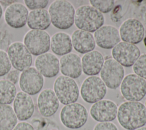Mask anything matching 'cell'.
<instances>
[{
  "instance_id": "6da1fadb",
  "label": "cell",
  "mask_w": 146,
  "mask_h": 130,
  "mask_svg": "<svg viewBox=\"0 0 146 130\" xmlns=\"http://www.w3.org/2000/svg\"><path fill=\"white\" fill-rule=\"evenodd\" d=\"M117 120L126 130H135L146 124V108L140 102L125 101L117 108Z\"/></svg>"
},
{
  "instance_id": "7a4b0ae2",
  "label": "cell",
  "mask_w": 146,
  "mask_h": 130,
  "mask_svg": "<svg viewBox=\"0 0 146 130\" xmlns=\"http://www.w3.org/2000/svg\"><path fill=\"white\" fill-rule=\"evenodd\" d=\"M48 12L51 22L56 28L67 29L74 22L75 9L72 5L67 1H55L49 6Z\"/></svg>"
},
{
  "instance_id": "3957f363",
  "label": "cell",
  "mask_w": 146,
  "mask_h": 130,
  "mask_svg": "<svg viewBox=\"0 0 146 130\" xmlns=\"http://www.w3.org/2000/svg\"><path fill=\"white\" fill-rule=\"evenodd\" d=\"M104 22L102 13L92 6H82L75 12L74 22L80 30L89 33L95 32L103 26Z\"/></svg>"
},
{
  "instance_id": "277c9868",
  "label": "cell",
  "mask_w": 146,
  "mask_h": 130,
  "mask_svg": "<svg viewBox=\"0 0 146 130\" xmlns=\"http://www.w3.org/2000/svg\"><path fill=\"white\" fill-rule=\"evenodd\" d=\"M60 119L64 126L69 129H78L87 121L88 112L82 104L74 103L64 106L60 112Z\"/></svg>"
},
{
  "instance_id": "5b68a950",
  "label": "cell",
  "mask_w": 146,
  "mask_h": 130,
  "mask_svg": "<svg viewBox=\"0 0 146 130\" xmlns=\"http://www.w3.org/2000/svg\"><path fill=\"white\" fill-rule=\"evenodd\" d=\"M120 92L128 101L139 102L146 95V81L135 74H129L120 84Z\"/></svg>"
},
{
  "instance_id": "8992f818",
  "label": "cell",
  "mask_w": 146,
  "mask_h": 130,
  "mask_svg": "<svg viewBox=\"0 0 146 130\" xmlns=\"http://www.w3.org/2000/svg\"><path fill=\"white\" fill-rule=\"evenodd\" d=\"M54 91L59 102L65 105L75 103L79 95V88L75 81L65 76H60L56 78Z\"/></svg>"
},
{
  "instance_id": "52a82bcc",
  "label": "cell",
  "mask_w": 146,
  "mask_h": 130,
  "mask_svg": "<svg viewBox=\"0 0 146 130\" xmlns=\"http://www.w3.org/2000/svg\"><path fill=\"white\" fill-rule=\"evenodd\" d=\"M50 40V37L46 31L30 30L25 34L23 44L31 55L38 56L49 50Z\"/></svg>"
},
{
  "instance_id": "ba28073f",
  "label": "cell",
  "mask_w": 146,
  "mask_h": 130,
  "mask_svg": "<svg viewBox=\"0 0 146 130\" xmlns=\"http://www.w3.org/2000/svg\"><path fill=\"white\" fill-rule=\"evenodd\" d=\"M107 93V86L102 80L97 76H90L83 82L80 95L86 103L94 104L102 100Z\"/></svg>"
},
{
  "instance_id": "9c48e42d",
  "label": "cell",
  "mask_w": 146,
  "mask_h": 130,
  "mask_svg": "<svg viewBox=\"0 0 146 130\" xmlns=\"http://www.w3.org/2000/svg\"><path fill=\"white\" fill-rule=\"evenodd\" d=\"M7 54L11 66L19 72L30 68L32 64V55L21 42L11 44L7 49Z\"/></svg>"
},
{
  "instance_id": "30bf717a",
  "label": "cell",
  "mask_w": 146,
  "mask_h": 130,
  "mask_svg": "<svg viewBox=\"0 0 146 130\" xmlns=\"http://www.w3.org/2000/svg\"><path fill=\"white\" fill-rule=\"evenodd\" d=\"M124 75L122 65L114 59L106 60L100 70V77L106 86L112 89H116L121 84Z\"/></svg>"
},
{
  "instance_id": "8fae6325",
  "label": "cell",
  "mask_w": 146,
  "mask_h": 130,
  "mask_svg": "<svg viewBox=\"0 0 146 130\" xmlns=\"http://www.w3.org/2000/svg\"><path fill=\"white\" fill-rule=\"evenodd\" d=\"M19 84L22 92L30 96L35 95L42 89L44 78L35 68L30 67L21 73Z\"/></svg>"
},
{
  "instance_id": "7c38bea8",
  "label": "cell",
  "mask_w": 146,
  "mask_h": 130,
  "mask_svg": "<svg viewBox=\"0 0 146 130\" xmlns=\"http://www.w3.org/2000/svg\"><path fill=\"white\" fill-rule=\"evenodd\" d=\"M112 55L121 65L129 67L133 65L140 57V51L135 45L122 41L113 48Z\"/></svg>"
},
{
  "instance_id": "4fadbf2b",
  "label": "cell",
  "mask_w": 146,
  "mask_h": 130,
  "mask_svg": "<svg viewBox=\"0 0 146 130\" xmlns=\"http://www.w3.org/2000/svg\"><path fill=\"white\" fill-rule=\"evenodd\" d=\"M120 38L123 42L136 44L142 41L144 36V28L139 20L129 18L125 20L119 29Z\"/></svg>"
},
{
  "instance_id": "5bb4252c",
  "label": "cell",
  "mask_w": 146,
  "mask_h": 130,
  "mask_svg": "<svg viewBox=\"0 0 146 130\" xmlns=\"http://www.w3.org/2000/svg\"><path fill=\"white\" fill-rule=\"evenodd\" d=\"M93 119L98 122H110L117 116V107L112 101L102 100L94 103L90 111Z\"/></svg>"
},
{
  "instance_id": "9a60e30c",
  "label": "cell",
  "mask_w": 146,
  "mask_h": 130,
  "mask_svg": "<svg viewBox=\"0 0 146 130\" xmlns=\"http://www.w3.org/2000/svg\"><path fill=\"white\" fill-rule=\"evenodd\" d=\"M29 13L26 6L16 2L7 6L5 12L4 18L10 27L19 29L26 24Z\"/></svg>"
},
{
  "instance_id": "2e32d148",
  "label": "cell",
  "mask_w": 146,
  "mask_h": 130,
  "mask_svg": "<svg viewBox=\"0 0 146 130\" xmlns=\"http://www.w3.org/2000/svg\"><path fill=\"white\" fill-rule=\"evenodd\" d=\"M119 30L111 25H104L94 33L96 44L103 49L114 48L120 41Z\"/></svg>"
},
{
  "instance_id": "e0dca14e",
  "label": "cell",
  "mask_w": 146,
  "mask_h": 130,
  "mask_svg": "<svg viewBox=\"0 0 146 130\" xmlns=\"http://www.w3.org/2000/svg\"><path fill=\"white\" fill-rule=\"evenodd\" d=\"M34 104L31 97L22 92L17 93L13 102V110L20 121H25L32 117L34 112Z\"/></svg>"
},
{
  "instance_id": "ac0fdd59",
  "label": "cell",
  "mask_w": 146,
  "mask_h": 130,
  "mask_svg": "<svg viewBox=\"0 0 146 130\" xmlns=\"http://www.w3.org/2000/svg\"><path fill=\"white\" fill-rule=\"evenodd\" d=\"M35 66L43 76L47 78L56 76L60 70L59 60L50 53L38 56L35 60Z\"/></svg>"
},
{
  "instance_id": "d6986e66",
  "label": "cell",
  "mask_w": 146,
  "mask_h": 130,
  "mask_svg": "<svg viewBox=\"0 0 146 130\" xmlns=\"http://www.w3.org/2000/svg\"><path fill=\"white\" fill-rule=\"evenodd\" d=\"M37 105L40 115L48 117L56 112L59 107V101L53 90L46 89L39 93L37 99Z\"/></svg>"
},
{
  "instance_id": "ffe728a7",
  "label": "cell",
  "mask_w": 146,
  "mask_h": 130,
  "mask_svg": "<svg viewBox=\"0 0 146 130\" xmlns=\"http://www.w3.org/2000/svg\"><path fill=\"white\" fill-rule=\"evenodd\" d=\"M61 73L71 78H78L82 73L81 59L74 53H68L63 56L59 60Z\"/></svg>"
},
{
  "instance_id": "44dd1931",
  "label": "cell",
  "mask_w": 146,
  "mask_h": 130,
  "mask_svg": "<svg viewBox=\"0 0 146 130\" xmlns=\"http://www.w3.org/2000/svg\"><path fill=\"white\" fill-rule=\"evenodd\" d=\"M71 42L75 50L81 54L93 51L96 45L94 37L90 33L80 29L72 33Z\"/></svg>"
},
{
  "instance_id": "7402d4cb",
  "label": "cell",
  "mask_w": 146,
  "mask_h": 130,
  "mask_svg": "<svg viewBox=\"0 0 146 130\" xmlns=\"http://www.w3.org/2000/svg\"><path fill=\"white\" fill-rule=\"evenodd\" d=\"M82 71L88 76L98 74L104 62L103 55L98 51L93 50L86 53L81 60Z\"/></svg>"
},
{
  "instance_id": "603a6c76",
  "label": "cell",
  "mask_w": 146,
  "mask_h": 130,
  "mask_svg": "<svg viewBox=\"0 0 146 130\" xmlns=\"http://www.w3.org/2000/svg\"><path fill=\"white\" fill-rule=\"evenodd\" d=\"M50 47L52 52L56 55L63 56L67 54L72 49L71 38L66 33H56L51 38Z\"/></svg>"
},
{
  "instance_id": "cb8c5ba5",
  "label": "cell",
  "mask_w": 146,
  "mask_h": 130,
  "mask_svg": "<svg viewBox=\"0 0 146 130\" xmlns=\"http://www.w3.org/2000/svg\"><path fill=\"white\" fill-rule=\"evenodd\" d=\"M27 23L28 27L31 30L47 29L51 24L48 11L46 9L31 10L29 13Z\"/></svg>"
},
{
  "instance_id": "d4e9b609",
  "label": "cell",
  "mask_w": 146,
  "mask_h": 130,
  "mask_svg": "<svg viewBox=\"0 0 146 130\" xmlns=\"http://www.w3.org/2000/svg\"><path fill=\"white\" fill-rule=\"evenodd\" d=\"M17 121V117L11 106L0 105V130H13Z\"/></svg>"
},
{
  "instance_id": "484cf974",
  "label": "cell",
  "mask_w": 146,
  "mask_h": 130,
  "mask_svg": "<svg viewBox=\"0 0 146 130\" xmlns=\"http://www.w3.org/2000/svg\"><path fill=\"white\" fill-rule=\"evenodd\" d=\"M17 94L14 84L7 80H0V105H9L12 103Z\"/></svg>"
},
{
  "instance_id": "4316f807",
  "label": "cell",
  "mask_w": 146,
  "mask_h": 130,
  "mask_svg": "<svg viewBox=\"0 0 146 130\" xmlns=\"http://www.w3.org/2000/svg\"><path fill=\"white\" fill-rule=\"evenodd\" d=\"M90 2L93 7L101 13L110 12L112 10L115 5V1L113 0H91Z\"/></svg>"
},
{
  "instance_id": "83f0119b",
  "label": "cell",
  "mask_w": 146,
  "mask_h": 130,
  "mask_svg": "<svg viewBox=\"0 0 146 130\" xmlns=\"http://www.w3.org/2000/svg\"><path fill=\"white\" fill-rule=\"evenodd\" d=\"M133 70L135 74L146 79V54H142L133 65Z\"/></svg>"
},
{
  "instance_id": "f1b7e54d",
  "label": "cell",
  "mask_w": 146,
  "mask_h": 130,
  "mask_svg": "<svg viewBox=\"0 0 146 130\" xmlns=\"http://www.w3.org/2000/svg\"><path fill=\"white\" fill-rule=\"evenodd\" d=\"M11 66L7 53L0 49V77L6 75L11 70Z\"/></svg>"
},
{
  "instance_id": "f546056e",
  "label": "cell",
  "mask_w": 146,
  "mask_h": 130,
  "mask_svg": "<svg viewBox=\"0 0 146 130\" xmlns=\"http://www.w3.org/2000/svg\"><path fill=\"white\" fill-rule=\"evenodd\" d=\"M26 7L31 10L44 9L48 3L47 0H25L24 1Z\"/></svg>"
},
{
  "instance_id": "4dcf8cb0",
  "label": "cell",
  "mask_w": 146,
  "mask_h": 130,
  "mask_svg": "<svg viewBox=\"0 0 146 130\" xmlns=\"http://www.w3.org/2000/svg\"><path fill=\"white\" fill-rule=\"evenodd\" d=\"M94 130H118V129L116 125L112 123L101 122L95 126Z\"/></svg>"
},
{
  "instance_id": "1f68e13d",
  "label": "cell",
  "mask_w": 146,
  "mask_h": 130,
  "mask_svg": "<svg viewBox=\"0 0 146 130\" xmlns=\"http://www.w3.org/2000/svg\"><path fill=\"white\" fill-rule=\"evenodd\" d=\"M20 75L21 73L19 71L16 69H12L10 70V72L6 74L5 80L9 81L10 82L15 85L19 81Z\"/></svg>"
},
{
  "instance_id": "d6a6232c",
  "label": "cell",
  "mask_w": 146,
  "mask_h": 130,
  "mask_svg": "<svg viewBox=\"0 0 146 130\" xmlns=\"http://www.w3.org/2000/svg\"><path fill=\"white\" fill-rule=\"evenodd\" d=\"M13 130H35L33 127L26 122H20L18 123Z\"/></svg>"
},
{
  "instance_id": "836d02e7",
  "label": "cell",
  "mask_w": 146,
  "mask_h": 130,
  "mask_svg": "<svg viewBox=\"0 0 146 130\" xmlns=\"http://www.w3.org/2000/svg\"><path fill=\"white\" fill-rule=\"evenodd\" d=\"M2 14H3V10H2V7L0 4V19L2 16Z\"/></svg>"
},
{
  "instance_id": "e575fe53",
  "label": "cell",
  "mask_w": 146,
  "mask_h": 130,
  "mask_svg": "<svg viewBox=\"0 0 146 130\" xmlns=\"http://www.w3.org/2000/svg\"><path fill=\"white\" fill-rule=\"evenodd\" d=\"M135 130H146V127H141V128H138V129H135Z\"/></svg>"
},
{
  "instance_id": "d590c367",
  "label": "cell",
  "mask_w": 146,
  "mask_h": 130,
  "mask_svg": "<svg viewBox=\"0 0 146 130\" xmlns=\"http://www.w3.org/2000/svg\"><path fill=\"white\" fill-rule=\"evenodd\" d=\"M145 107L146 108V100H145Z\"/></svg>"
},
{
  "instance_id": "8d00e7d4",
  "label": "cell",
  "mask_w": 146,
  "mask_h": 130,
  "mask_svg": "<svg viewBox=\"0 0 146 130\" xmlns=\"http://www.w3.org/2000/svg\"><path fill=\"white\" fill-rule=\"evenodd\" d=\"M51 130H58V129H51Z\"/></svg>"
}]
</instances>
